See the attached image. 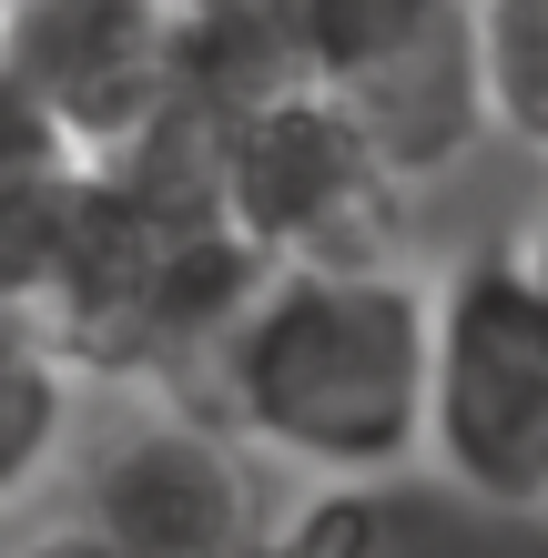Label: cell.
<instances>
[{"label":"cell","mask_w":548,"mask_h":558,"mask_svg":"<svg viewBox=\"0 0 548 558\" xmlns=\"http://www.w3.org/2000/svg\"><path fill=\"white\" fill-rule=\"evenodd\" d=\"M437 284L416 265H275L223 325L193 407L265 468L315 487H397L427 457Z\"/></svg>","instance_id":"cell-1"},{"label":"cell","mask_w":548,"mask_h":558,"mask_svg":"<svg viewBox=\"0 0 548 558\" xmlns=\"http://www.w3.org/2000/svg\"><path fill=\"white\" fill-rule=\"evenodd\" d=\"M254 284H265V265L223 223V193H214V112L183 102L153 143H133L122 162H92L82 214L61 234L51 284L31 294V315L82 386L193 397Z\"/></svg>","instance_id":"cell-2"},{"label":"cell","mask_w":548,"mask_h":558,"mask_svg":"<svg viewBox=\"0 0 548 558\" xmlns=\"http://www.w3.org/2000/svg\"><path fill=\"white\" fill-rule=\"evenodd\" d=\"M427 468L488 518H548V305L508 244L437 284Z\"/></svg>","instance_id":"cell-3"},{"label":"cell","mask_w":548,"mask_h":558,"mask_svg":"<svg viewBox=\"0 0 548 558\" xmlns=\"http://www.w3.org/2000/svg\"><path fill=\"white\" fill-rule=\"evenodd\" d=\"M214 193L265 275L275 265H406V183L336 112V92H284V102L223 112Z\"/></svg>","instance_id":"cell-4"},{"label":"cell","mask_w":548,"mask_h":558,"mask_svg":"<svg viewBox=\"0 0 548 558\" xmlns=\"http://www.w3.org/2000/svg\"><path fill=\"white\" fill-rule=\"evenodd\" d=\"M275 518L265 457L193 397H153L82 447V529L112 558H254Z\"/></svg>","instance_id":"cell-5"},{"label":"cell","mask_w":548,"mask_h":558,"mask_svg":"<svg viewBox=\"0 0 548 558\" xmlns=\"http://www.w3.org/2000/svg\"><path fill=\"white\" fill-rule=\"evenodd\" d=\"M0 72L61 122L82 162H122L183 112V11L173 0H11Z\"/></svg>","instance_id":"cell-6"},{"label":"cell","mask_w":548,"mask_h":558,"mask_svg":"<svg viewBox=\"0 0 548 558\" xmlns=\"http://www.w3.org/2000/svg\"><path fill=\"white\" fill-rule=\"evenodd\" d=\"M336 112L376 143V162H386L406 193H416V183H447L477 143H488V92H477L467 0H447L416 41H397L376 72H356V82L336 92Z\"/></svg>","instance_id":"cell-7"},{"label":"cell","mask_w":548,"mask_h":558,"mask_svg":"<svg viewBox=\"0 0 548 558\" xmlns=\"http://www.w3.org/2000/svg\"><path fill=\"white\" fill-rule=\"evenodd\" d=\"M92 162L61 143V122L0 72V305H31L61 265V234L82 214Z\"/></svg>","instance_id":"cell-8"},{"label":"cell","mask_w":548,"mask_h":558,"mask_svg":"<svg viewBox=\"0 0 548 558\" xmlns=\"http://www.w3.org/2000/svg\"><path fill=\"white\" fill-rule=\"evenodd\" d=\"M72 437H82V376L61 366L31 305H0V518L72 468Z\"/></svg>","instance_id":"cell-9"},{"label":"cell","mask_w":548,"mask_h":558,"mask_svg":"<svg viewBox=\"0 0 548 558\" xmlns=\"http://www.w3.org/2000/svg\"><path fill=\"white\" fill-rule=\"evenodd\" d=\"M244 11L284 41V61H295L315 92H345L356 72H376L397 41H416L447 0H244Z\"/></svg>","instance_id":"cell-10"},{"label":"cell","mask_w":548,"mask_h":558,"mask_svg":"<svg viewBox=\"0 0 548 558\" xmlns=\"http://www.w3.org/2000/svg\"><path fill=\"white\" fill-rule=\"evenodd\" d=\"M477 31V92H488V133L548 153V0H467Z\"/></svg>","instance_id":"cell-11"},{"label":"cell","mask_w":548,"mask_h":558,"mask_svg":"<svg viewBox=\"0 0 548 558\" xmlns=\"http://www.w3.org/2000/svg\"><path fill=\"white\" fill-rule=\"evenodd\" d=\"M376 558H548V538H538V518H488V508H467V498L416 508V498L386 487Z\"/></svg>","instance_id":"cell-12"},{"label":"cell","mask_w":548,"mask_h":558,"mask_svg":"<svg viewBox=\"0 0 548 558\" xmlns=\"http://www.w3.org/2000/svg\"><path fill=\"white\" fill-rule=\"evenodd\" d=\"M386 529V487H315L305 508H284L254 558H376Z\"/></svg>","instance_id":"cell-13"},{"label":"cell","mask_w":548,"mask_h":558,"mask_svg":"<svg viewBox=\"0 0 548 558\" xmlns=\"http://www.w3.org/2000/svg\"><path fill=\"white\" fill-rule=\"evenodd\" d=\"M11 558H112V548H102V538H92L82 518H72V529H51V538H31V548H11Z\"/></svg>","instance_id":"cell-14"},{"label":"cell","mask_w":548,"mask_h":558,"mask_svg":"<svg viewBox=\"0 0 548 558\" xmlns=\"http://www.w3.org/2000/svg\"><path fill=\"white\" fill-rule=\"evenodd\" d=\"M508 254H519V275H528V294L548 305V204H538V223H528V234L508 244Z\"/></svg>","instance_id":"cell-15"},{"label":"cell","mask_w":548,"mask_h":558,"mask_svg":"<svg viewBox=\"0 0 548 558\" xmlns=\"http://www.w3.org/2000/svg\"><path fill=\"white\" fill-rule=\"evenodd\" d=\"M173 11H223V0H173Z\"/></svg>","instance_id":"cell-16"},{"label":"cell","mask_w":548,"mask_h":558,"mask_svg":"<svg viewBox=\"0 0 548 558\" xmlns=\"http://www.w3.org/2000/svg\"><path fill=\"white\" fill-rule=\"evenodd\" d=\"M0 11H11V0H0Z\"/></svg>","instance_id":"cell-17"}]
</instances>
